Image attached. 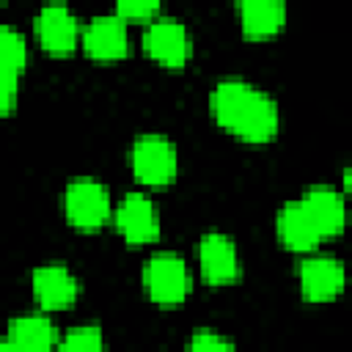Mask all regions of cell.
I'll list each match as a JSON object with an SVG mask.
<instances>
[{
  "mask_svg": "<svg viewBox=\"0 0 352 352\" xmlns=\"http://www.w3.org/2000/svg\"><path fill=\"white\" fill-rule=\"evenodd\" d=\"M212 118L231 135L248 143H267L278 135L280 113L275 99L250 80L223 77L209 91Z\"/></svg>",
  "mask_w": 352,
  "mask_h": 352,
  "instance_id": "6da1fadb",
  "label": "cell"
},
{
  "mask_svg": "<svg viewBox=\"0 0 352 352\" xmlns=\"http://www.w3.org/2000/svg\"><path fill=\"white\" fill-rule=\"evenodd\" d=\"M129 165L138 182L148 184V187H165L176 179L179 170V154L176 146L160 135V132H146L140 138H135L132 148H129Z\"/></svg>",
  "mask_w": 352,
  "mask_h": 352,
  "instance_id": "7a4b0ae2",
  "label": "cell"
},
{
  "mask_svg": "<svg viewBox=\"0 0 352 352\" xmlns=\"http://www.w3.org/2000/svg\"><path fill=\"white\" fill-rule=\"evenodd\" d=\"M146 294L160 305H179L190 294V267L173 250H160L143 264Z\"/></svg>",
  "mask_w": 352,
  "mask_h": 352,
  "instance_id": "3957f363",
  "label": "cell"
},
{
  "mask_svg": "<svg viewBox=\"0 0 352 352\" xmlns=\"http://www.w3.org/2000/svg\"><path fill=\"white\" fill-rule=\"evenodd\" d=\"M63 212L74 228L94 231L110 217V192L99 179L80 176L63 190Z\"/></svg>",
  "mask_w": 352,
  "mask_h": 352,
  "instance_id": "277c9868",
  "label": "cell"
},
{
  "mask_svg": "<svg viewBox=\"0 0 352 352\" xmlns=\"http://www.w3.org/2000/svg\"><path fill=\"white\" fill-rule=\"evenodd\" d=\"M143 47H146V52L154 60L179 69V66L187 63L190 50H192V41H190L187 25L179 16L157 14L143 28Z\"/></svg>",
  "mask_w": 352,
  "mask_h": 352,
  "instance_id": "5b68a950",
  "label": "cell"
},
{
  "mask_svg": "<svg viewBox=\"0 0 352 352\" xmlns=\"http://www.w3.org/2000/svg\"><path fill=\"white\" fill-rule=\"evenodd\" d=\"M297 280H300V292L308 302H327L344 292L346 270L336 256L316 253V256H308L300 261Z\"/></svg>",
  "mask_w": 352,
  "mask_h": 352,
  "instance_id": "8992f818",
  "label": "cell"
},
{
  "mask_svg": "<svg viewBox=\"0 0 352 352\" xmlns=\"http://www.w3.org/2000/svg\"><path fill=\"white\" fill-rule=\"evenodd\" d=\"M33 28H36V36L44 44V50H50L55 55H66V52H72L77 47V41H82L80 19L66 3L41 6L36 11Z\"/></svg>",
  "mask_w": 352,
  "mask_h": 352,
  "instance_id": "52a82bcc",
  "label": "cell"
},
{
  "mask_svg": "<svg viewBox=\"0 0 352 352\" xmlns=\"http://www.w3.org/2000/svg\"><path fill=\"white\" fill-rule=\"evenodd\" d=\"M198 270L201 278L212 286H226L239 275V250L236 242L223 231H206L198 239Z\"/></svg>",
  "mask_w": 352,
  "mask_h": 352,
  "instance_id": "ba28073f",
  "label": "cell"
},
{
  "mask_svg": "<svg viewBox=\"0 0 352 352\" xmlns=\"http://www.w3.org/2000/svg\"><path fill=\"white\" fill-rule=\"evenodd\" d=\"M113 220H116V228L121 231V236L132 245L151 242L160 234V212L146 192H126L118 201Z\"/></svg>",
  "mask_w": 352,
  "mask_h": 352,
  "instance_id": "9c48e42d",
  "label": "cell"
},
{
  "mask_svg": "<svg viewBox=\"0 0 352 352\" xmlns=\"http://www.w3.org/2000/svg\"><path fill=\"white\" fill-rule=\"evenodd\" d=\"M25 63H28V41L22 30L6 22L0 28V107L6 116L16 104L19 77L25 72Z\"/></svg>",
  "mask_w": 352,
  "mask_h": 352,
  "instance_id": "30bf717a",
  "label": "cell"
},
{
  "mask_svg": "<svg viewBox=\"0 0 352 352\" xmlns=\"http://www.w3.org/2000/svg\"><path fill=\"white\" fill-rule=\"evenodd\" d=\"M82 47L88 55L99 58V60H116L121 55H126L129 50V30H126V19L113 14H96L88 19V25L82 28Z\"/></svg>",
  "mask_w": 352,
  "mask_h": 352,
  "instance_id": "8fae6325",
  "label": "cell"
},
{
  "mask_svg": "<svg viewBox=\"0 0 352 352\" xmlns=\"http://www.w3.org/2000/svg\"><path fill=\"white\" fill-rule=\"evenodd\" d=\"M30 289H33L38 308L55 311V308H66L77 300L80 283L66 264H41L30 275Z\"/></svg>",
  "mask_w": 352,
  "mask_h": 352,
  "instance_id": "7c38bea8",
  "label": "cell"
},
{
  "mask_svg": "<svg viewBox=\"0 0 352 352\" xmlns=\"http://www.w3.org/2000/svg\"><path fill=\"white\" fill-rule=\"evenodd\" d=\"M300 204L311 214V220L319 228L322 239L324 236H336V234L344 231V226H346V201H344V195L336 187L314 184V187H308L302 192Z\"/></svg>",
  "mask_w": 352,
  "mask_h": 352,
  "instance_id": "4fadbf2b",
  "label": "cell"
},
{
  "mask_svg": "<svg viewBox=\"0 0 352 352\" xmlns=\"http://www.w3.org/2000/svg\"><path fill=\"white\" fill-rule=\"evenodd\" d=\"M275 234L280 239V245H286L289 250H297V253H308L319 245L322 234L319 228L314 226L311 214L305 212V206L297 201H289L278 209L275 214Z\"/></svg>",
  "mask_w": 352,
  "mask_h": 352,
  "instance_id": "5bb4252c",
  "label": "cell"
},
{
  "mask_svg": "<svg viewBox=\"0 0 352 352\" xmlns=\"http://www.w3.org/2000/svg\"><path fill=\"white\" fill-rule=\"evenodd\" d=\"M6 341L16 352H58V333L55 324L44 314H22L11 319Z\"/></svg>",
  "mask_w": 352,
  "mask_h": 352,
  "instance_id": "9a60e30c",
  "label": "cell"
},
{
  "mask_svg": "<svg viewBox=\"0 0 352 352\" xmlns=\"http://www.w3.org/2000/svg\"><path fill=\"white\" fill-rule=\"evenodd\" d=\"M236 14L248 36H272L286 22V6L280 0H242Z\"/></svg>",
  "mask_w": 352,
  "mask_h": 352,
  "instance_id": "2e32d148",
  "label": "cell"
},
{
  "mask_svg": "<svg viewBox=\"0 0 352 352\" xmlns=\"http://www.w3.org/2000/svg\"><path fill=\"white\" fill-rule=\"evenodd\" d=\"M58 352H104V336H102V330L96 324L72 327L60 338Z\"/></svg>",
  "mask_w": 352,
  "mask_h": 352,
  "instance_id": "e0dca14e",
  "label": "cell"
},
{
  "mask_svg": "<svg viewBox=\"0 0 352 352\" xmlns=\"http://www.w3.org/2000/svg\"><path fill=\"white\" fill-rule=\"evenodd\" d=\"M187 352H236L234 344L217 333V330H209V327H201L190 336L187 341Z\"/></svg>",
  "mask_w": 352,
  "mask_h": 352,
  "instance_id": "ac0fdd59",
  "label": "cell"
},
{
  "mask_svg": "<svg viewBox=\"0 0 352 352\" xmlns=\"http://www.w3.org/2000/svg\"><path fill=\"white\" fill-rule=\"evenodd\" d=\"M116 14L124 16L126 22L129 19H146L148 22L160 14V6H157V0H121L116 6Z\"/></svg>",
  "mask_w": 352,
  "mask_h": 352,
  "instance_id": "d6986e66",
  "label": "cell"
},
{
  "mask_svg": "<svg viewBox=\"0 0 352 352\" xmlns=\"http://www.w3.org/2000/svg\"><path fill=\"white\" fill-rule=\"evenodd\" d=\"M344 182H346V187L352 190V168H346V173H344Z\"/></svg>",
  "mask_w": 352,
  "mask_h": 352,
  "instance_id": "ffe728a7",
  "label": "cell"
},
{
  "mask_svg": "<svg viewBox=\"0 0 352 352\" xmlns=\"http://www.w3.org/2000/svg\"><path fill=\"white\" fill-rule=\"evenodd\" d=\"M0 352H16V349H14L8 341H3V344H0Z\"/></svg>",
  "mask_w": 352,
  "mask_h": 352,
  "instance_id": "44dd1931",
  "label": "cell"
}]
</instances>
